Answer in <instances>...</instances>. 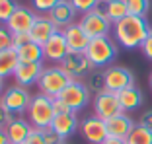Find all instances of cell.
Wrapping results in <instances>:
<instances>
[{"mask_svg":"<svg viewBox=\"0 0 152 144\" xmlns=\"http://www.w3.org/2000/svg\"><path fill=\"white\" fill-rule=\"evenodd\" d=\"M129 14L133 16H140V18H146V14L150 12V0H125Z\"/></svg>","mask_w":152,"mask_h":144,"instance_id":"4316f807","label":"cell"},{"mask_svg":"<svg viewBox=\"0 0 152 144\" xmlns=\"http://www.w3.org/2000/svg\"><path fill=\"white\" fill-rule=\"evenodd\" d=\"M4 129H6V135H8V138H10L12 144H23V140L29 136L33 127H31L29 121H26V119H22V117H16L8 123Z\"/></svg>","mask_w":152,"mask_h":144,"instance_id":"ffe728a7","label":"cell"},{"mask_svg":"<svg viewBox=\"0 0 152 144\" xmlns=\"http://www.w3.org/2000/svg\"><path fill=\"white\" fill-rule=\"evenodd\" d=\"M150 31L152 27L148 23V20L140 18V16H133V14L125 16L121 22H117L113 25L115 41L123 49H140Z\"/></svg>","mask_w":152,"mask_h":144,"instance_id":"6da1fadb","label":"cell"},{"mask_svg":"<svg viewBox=\"0 0 152 144\" xmlns=\"http://www.w3.org/2000/svg\"><path fill=\"white\" fill-rule=\"evenodd\" d=\"M70 82H72V78L57 64V66L43 68V72H41V76H39V82H37V88H39V92L43 95L55 99V97H58V94Z\"/></svg>","mask_w":152,"mask_h":144,"instance_id":"277c9868","label":"cell"},{"mask_svg":"<svg viewBox=\"0 0 152 144\" xmlns=\"http://www.w3.org/2000/svg\"><path fill=\"white\" fill-rule=\"evenodd\" d=\"M103 144H127V140L125 138H111V136H107V140Z\"/></svg>","mask_w":152,"mask_h":144,"instance_id":"f35d334b","label":"cell"},{"mask_svg":"<svg viewBox=\"0 0 152 144\" xmlns=\"http://www.w3.org/2000/svg\"><path fill=\"white\" fill-rule=\"evenodd\" d=\"M102 2H103V0H102Z\"/></svg>","mask_w":152,"mask_h":144,"instance_id":"ee69618b","label":"cell"},{"mask_svg":"<svg viewBox=\"0 0 152 144\" xmlns=\"http://www.w3.org/2000/svg\"><path fill=\"white\" fill-rule=\"evenodd\" d=\"M18 57H20V60H26V63H41V59H43V47L33 43V41H29V43H26L23 47L18 49Z\"/></svg>","mask_w":152,"mask_h":144,"instance_id":"cb8c5ba5","label":"cell"},{"mask_svg":"<svg viewBox=\"0 0 152 144\" xmlns=\"http://www.w3.org/2000/svg\"><path fill=\"white\" fill-rule=\"evenodd\" d=\"M2 90H4V78H0V95H2Z\"/></svg>","mask_w":152,"mask_h":144,"instance_id":"60d3db41","label":"cell"},{"mask_svg":"<svg viewBox=\"0 0 152 144\" xmlns=\"http://www.w3.org/2000/svg\"><path fill=\"white\" fill-rule=\"evenodd\" d=\"M41 72H43L41 63H26V60H20L18 68H16V72H14V80H16L18 86L27 88V86L39 82Z\"/></svg>","mask_w":152,"mask_h":144,"instance_id":"2e32d148","label":"cell"},{"mask_svg":"<svg viewBox=\"0 0 152 144\" xmlns=\"http://www.w3.org/2000/svg\"><path fill=\"white\" fill-rule=\"evenodd\" d=\"M140 51H142V55L146 57L148 60H152V31L148 33V37L144 39V43H142V47H140Z\"/></svg>","mask_w":152,"mask_h":144,"instance_id":"e575fe53","label":"cell"},{"mask_svg":"<svg viewBox=\"0 0 152 144\" xmlns=\"http://www.w3.org/2000/svg\"><path fill=\"white\" fill-rule=\"evenodd\" d=\"M68 53H70V49H68V43H66V39H64L63 31L55 33V35L43 45V59L51 60V63H63V59Z\"/></svg>","mask_w":152,"mask_h":144,"instance_id":"4fadbf2b","label":"cell"},{"mask_svg":"<svg viewBox=\"0 0 152 144\" xmlns=\"http://www.w3.org/2000/svg\"><path fill=\"white\" fill-rule=\"evenodd\" d=\"M86 86H88L90 92H94L96 95L102 94V92H105V80H103V72L99 70H92L86 76Z\"/></svg>","mask_w":152,"mask_h":144,"instance_id":"484cf974","label":"cell"},{"mask_svg":"<svg viewBox=\"0 0 152 144\" xmlns=\"http://www.w3.org/2000/svg\"><path fill=\"white\" fill-rule=\"evenodd\" d=\"M58 99H63L64 103L76 113V111L84 109L86 105L90 103V90L82 80H72L70 84L58 94Z\"/></svg>","mask_w":152,"mask_h":144,"instance_id":"8992f818","label":"cell"},{"mask_svg":"<svg viewBox=\"0 0 152 144\" xmlns=\"http://www.w3.org/2000/svg\"><path fill=\"white\" fill-rule=\"evenodd\" d=\"M86 57L90 59V63L94 64V68H102V66H111V63L117 57V45L115 41L109 35L105 37H96L90 41L88 49H86Z\"/></svg>","mask_w":152,"mask_h":144,"instance_id":"3957f363","label":"cell"},{"mask_svg":"<svg viewBox=\"0 0 152 144\" xmlns=\"http://www.w3.org/2000/svg\"><path fill=\"white\" fill-rule=\"evenodd\" d=\"M61 2H63V0H31V6H33V10H37V12H41V14H49L55 6L61 4Z\"/></svg>","mask_w":152,"mask_h":144,"instance_id":"f546056e","label":"cell"},{"mask_svg":"<svg viewBox=\"0 0 152 144\" xmlns=\"http://www.w3.org/2000/svg\"><path fill=\"white\" fill-rule=\"evenodd\" d=\"M148 82H150V88H152V72H150V76H148Z\"/></svg>","mask_w":152,"mask_h":144,"instance_id":"b9f144b4","label":"cell"},{"mask_svg":"<svg viewBox=\"0 0 152 144\" xmlns=\"http://www.w3.org/2000/svg\"><path fill=\"white\" fill-rule=\"evenodd\" d=\"M23 144H47V142H45V135H43V131H39V129H31L29 136L23 140Z\"/></svg>","mask_w":152,"mask_h":144,"instance_id":"4dcf8cb0","label":"cell"},{"mask_svg":"<svg viewBox=\"0 0 152 144\" xmlns=\"http://www.w3.org/2000/svg\"><path fill=\"white\" fill-rule=\"evenodd\" d=\"M53 107H55V115H57V113H70L72 111V109L64 103L63 99H58V97L53 99Z\"/></svg>","mask_w":152,"mask_h":144,"instance_id":"8d00e7d4","label":"cell"},{"mask_svg":"<svg viewBox=\"0 0 152 144\" xmlns=\"http://www.w3.org/2000/svg\"><path fill=\"white\" fill-rule=\"evenodd\" d=\"M139 125H142V127H146L148 131H152V109H148V111H144L142 115H140Z\"/></svg>","mask_w":152,"mask_h":144,"instance_id":"74e56055","label":"cell"},{"mask_svg":"<svg viewBox=\"0 0 152 144\" xmlns=\"http://www.w3.org/2000/svg\"><path fill=\"white\" fill-rule=\"evenodd\" d=\"M98 8L105 14V18H107L113 25H115L117 22H121L125 16H129V8H127L125 0H103V2H99Z\"/></svg>","mask_w":152,"mask_h":144,"instance_id":"44dd1931","label":"cell"},{"mask_svg":"<svg viewBox=\"0 0 152 144\" xmlns=\"http://www.w3.org/2000/svg\"><path fill=\"white\" fill-rule=\"evenodd\" d=\"M119 113H125V111H123V107L119 103L117 94L105 90L94 97V115L96 117L103 119V121H109V119H113Z\"/></svg>","mask_w":152,"mask_h":144,"instance_id":"30bf717a","label":"cell"},{"mask_svg":"<svg viewBox=\"0 0 152 144\" xmlns=\"http://www.w3.org/2000/svg\"><path fill=\"white\" fill-rule=\"evenodd\" d=\"M18 8L16 0H0V22L8 23V20L12 18V14Z\"/></svg>","mask_w":152,"mask_h":144,"instance_id":"f1b7e54d","label":"cell"},{"mask_svg":"<svg viewBox=\"0 0 152 144\" xmlns=\"http://www.w3.org/2000/svg\"><path fill=\"white\" fill-rule=\"evenodd\" d=\"M18 115H14V113H10L8 109H6V105H4V101L0 99V129H4L6 125H8L12 119H16Z\"/></svg>","mask_w":152,"mask_h":144,"instance_id":"1f68e13d","label":"cell"},{"mask_svg":"<svg viewBox=\"0 0 152 144\" xmlns=\"http://www.w3.org/2000/svg\"><path fill=\"white\" fill-rule=\"evenodd\" d=\"M12 49V33L8 31V27H0V51Z\"/></svg>","mask_w":152,"mask_h":144,"instance_id":"d6a6232c","label":"cell"},{"mask_svg":"<svg viewBox=\"0 0 152 144\" xmlns=\"http://www.w3.org/2000/svg\"><path fill=\"white\" fill-rule=\"evenodd\" d=\"M43 135H45V142H47V144H61V142H63V138H61L55 131H51V129L43 131Z\"/></svg>","mask_w":152,"mask_h":144,"instance_id":"d590c367","label":"cell"},{"mask_svg":"<svg viewBox=\"0 0 152 144\" xmlns=\"http://www.w3.org/2000/svg\"><path fill=\"white\" fill-rule=\"evenodd\" d=\"M20 64V57L16 49H6L0 51V78L14 76V72Z\"/></svg>","mask_w":152,"mask_h":144,"instance_id":"603a6c76","label":"cell"},{"mask_svg":"<svg viewBox=\"0 0 152 144\" xmlns=\"http://www.w3.org/2000/svg\"><path fill=\"white\" fill-rule=\"evenodd\" d=\"M29 33H12V49L18 51L20 47H23L26 43H29Z\"/></svg>","mask_w":152,"mask_h":144,"instance_id":"836d02e7","label":"cell"},{"mask_svg":"<svg viewBox=\"0 0 152 144\" xmlns=\"http://www.w3.org/2000/svg\"><path fill=\"white\" fill-rule=\"evenodd\" d=\"M125 140L127 144H152V131H148L142 125H134Z\"/></svg>","mask_w":152,"mask_h":144,"instance_id":"d4e9b609","label":"cell"},{"mask_svg":"<svg viewBox=\"0 0 152 144\" xmlns=\"http://www.w3.org/2000/svg\"><path fill=\"white\" fill-rule=\"evenodd\" d=\"M103 80H105V90L113 92V94H119L125 88L134 86V76L133 72L125 66H107L103 70Z\"/></svg>","mask_w":152,"mask_h":144,"instance_id":"52a82bcc","label":"cell"},{"mask_svg":"<svg viewBox=\"0 0 152 144\" xmlns=\"http://www.w3.org/2000/svg\"><path fill=\"white\" fill-rule=\"evenodd\" d=\"M0 144H12L8 135H6V129H0Z\"/></svg>","mask_w":152,"mask_h":144,"instance_id":"ab89813d","label":"cell"},{"mask_svg":"<svg viewBox=\"0 0 152 144\" xmlns=\"http://www.w3.org/2000/svg\"><path fill=\"white\" fill-rule=\"evenodd\" d=\"M35 20H37L35 10L18 4V8H16V12L12 14V18L8 20L6 27H8L10 33H29L31 27H33V23H35Z\"/></svg>","mask_w":152,"mask_h":144,"instance_id":"8fae6325","label":"cell"},{"mask_svg":"<svg viewBox=\"0 0 152 144\" xmlns=\"http://www.w3.org/2000/svg\"><path fill=\"white\" fill-rule=\"evenodd\" d=\"M61 144H68V142H66V140H63V142H61Z\"/></svg>","mask_w":152,"mask_h":144,"instance_id":"7bdbcfd3","label":"cell"},{"mask_svg":"<svg viewBox=\"0 0 152 144\" xmlns=\"http://www.w3.org/2000/svg\"><path fill=\"white\" fill-rule=\"evenodd\" d=\"M27 121L31 123L33 129L39 131H47L51 129V123L55 119V107H53V99L47 97L43 94H37L31 97V103L27 107Z\"/></svg>","mask_w":152,"mask_h":144,"instance_id":"7a4b0ae2","label":"cell"},{"mask_svg":"<svg viewBox=\"0 0 152 144\" xmlns=\"http://www.w3.org/2000/svg\"><path fill=\"white\" fill-rule=\"evenodd\" d=\"M58 66L66 72L72 80H80V78H86L90 72L94 70V64L90 63V59L86 57V53H70L63 59V63H58Z\"/></svg>","mask_w":152,"mask_h":144,"instance_id":"9c48e42d","label":"cell"},{"mask_svg":"<svg viewBox=\"0 0 152 144\" xmlns=\"http://www.w3.org/2000/svg\"><path fill=\"white\" fill-rule=\"evenodd\" d=\"M119 97V103L123 107V111H134L142 105V92L137 88V86H131V88H125L123 92L117 94Z\"/></svg>","mask_w":152,"mask_h":144,"instance_id":"7402d4cb","label":"cell"},{"mask_svg":"<svg viewBox=\"0 0 152 144\" xmlns=\"http://www.w3.org/2000/svg\"><path fill=\"white\" fill-rule=\"evenodd\" d=\"M76 10L72 8V4L68 2V0H63L61 4H57L53 10H51L47 16L51 18V22L55 23V25L63 31L64 27H68V25H72L74 23V18H76Z\"/></svg>","mask_w":152,"mask_h":144,"instance_id":"ac0fdd59","label":"cell"},{"mask_svg":"<svg viewBox=\"0 0 152 144\" xmlns=\"http://www.w3.org/2000/svg\"><path fill=\"white\" fill-rule=\"evenodd\" d=\"M80 25L86 33L90 35V39H96V37H105L109 31H111L113 23L105 18V14L102 12L99 8L92 10V12L84 14L80 20Z\"/></svg>","mask_w":152,"mask_h":144,"instance_id":"ba28073f","label":"cell"},{"mask_svg":"<svg viewBox=\"0 0 152 144\" xmlns=\"http://www.w3.org/2000/svg\"><path fill=\"white\" fill-rule=\"evenodd\" d=\"M68 2L72 4V8H74L76 12L84 16V14H88V12H92V10L98 8L102 0H68Z\"/></svg>","mask_w":152,"mask_h":144,"instance_id":"83f0119b","label":"cell"},{"mask_svg":"<svg viewBox=\"0 0 152 144\" xmlns=\"http://www.w3.org/2000/svg\"><path fill=\"white\" fill-rule=\"evenodd\" d=\"M80 129V121L76 117V113L70 111V113H57L51 123V131H55L63 140H66L68 136H72L76 131Z\"/></svg>","mask_w":152,"mask_h":144,"instance_id":"5bb4252c","label":"cell"},{"mask_svg":"<svg viewBox=\"0 0 152 144\" xmlns=\"http://www.w3.org/2000/svg\"><path fill=\"white\" fill-rule=\"evenodd\" d=\"M63 35H64V39H66V43H68V49L74 51V53H86L90 41H92L90 35L82 29L80 23H72V25L64 27Z\"/></svg>","mask_w":152,"mask_h":144,"instance_id":"e0dca14e","label":"cell"},{"mask_svg":"<svg viewBox=\"0 0 152 144\" xmlns=\"http://www.w3.org/2000/svg\"><path fill=\"white\" fill-rule=\"evenodd\" d=\"M31 97L33 95L29 94V90L23 88V86H18V84L6 88V92L0 95V99H2L4 105H6V109H8L10 113H14V115H18V117L23 111H27V107L31 103Z\"/></svg>","mask_w":152,"mask_h":144,"instance_id":"5b68a950","label":"cell"},{"mask_svg":"<svg viewBox=\"0 0 152 144\" xmlns=\"http://www.w3.org/2000/svg\"><path fill=\"white\" fill-rule=\"evenodd\" d=\"M105 127H107V136H111V138H127L129 132L133 131L134 121L127 113H119L113 119L105 121Z\"/></svg>","mask_w":152,"mask_h":144,"instance_id":"d6986e66","label":"cell"},{"mask_svg":"<svg viewBox=\"0 0 152 144\" xmlns=\"http://www.w3.org/2000/svg\"><path fill=\"white\" fill-rule=\"evenodd\" d=\"M58 31H61V29L51 22L49 16H37L35 23H33V27H31V31H29V39H31L33 43H37V45L43 47L45 43Z\"/></svg>","mask_w":152,"mask_h":144,"instance_id":"9a60e30c","label":"cell"},{"mask_svg":"<svg viewBox=\"0 0 152 144\" xmlns=\"http://www.w3.org/2000/svg\"><path fill=\"white\" fill-rule=\"evenodd\" d=\"M80 132L90 144H103L107 140V127L105 121L96 115H90L80 123Z\"/></svg>","mask_w":152,"mask_h":144,"instance_id":"7c38bea8","label":"cell"}]
</instances>
